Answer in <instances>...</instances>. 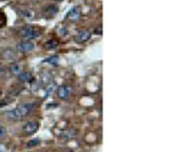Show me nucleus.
<instances>
[{
	"label": "nucleus",
	"instance_id": "obj_1",
	"mask_svg": "<svg viewBox=\"0 0 183 152\" xmlns=\"http://www.w3.org/2000/svg\"><path fill=\"white\" fill-rule=\"evenodd\" d=\"M34 108V105L32 103H23V105H20L18 107L11 110V111H7L5 115L9 119H12V121H20L25 117H27L30 115V112Z\"/></svg>",
	"mask_w": 183,
	"mask_h": 152
},
{
	"label": "nucleus",
	"instance_id": "obj_2",
	"mask_svg": "<svg viewBox=\"0 0 183 152\" xmlns=\"http://www.w3.org/2000/svg\"><path fill=\"white\" fill-rule=\"evenodd\" d=\"M21 35L23 38L28 39V40L35 39V38H38L40 35V30L34 28V27H26V28H23V29L21 30Z\"/></svg>",
	"mask_w": 183,
	"mask_h": 152
},
{
	"label": "nucleus",
	"instance_id": "obj_3",
	"mask_svg": "<svg viewBox=\"0 0 183 152\" xmlns=\"http://www.w3.org/2000/svg\"><path fill=\"white\" fill-rule=\"evenodd\" d=\"M16 49H17V51H20V53H30V51H32V50L34 49V44H33L32 41H30V40L20 41V43L17 44Z\"/></svg>",
	"mask_w": 183,
	"mask_h": 152
},
{
	"label": "nucleus",
	"instance_id": "obj_4",
	"mask_svg": "<svg viewBox=\"0 0 183 152\" xmlns=\"http://www.w3.org/2000/svg\"><path fill=\"white\" fill-rule=\"evenodd\" d=\"M67 18L70 21H73V22L78 21L81 18V9L78 6H75L73 9H71L68 11V14H67Z\"/></svg>",
	"mask_w": 183,
	"mask_h": 152
},
{
	"label": "nucleus",
	"instance_id": "obj_5",
	"mask_svg": "<svg viewBox=\"0 0 183 152\" xmlns=\"http://www.w3.org/2000/svg\"><path fill=\"white\" fill-rule=\"evenodd\" d=\"M72 88L71 87H68V85H63V87H60L59 88V90H58V95H59V97L62 99V100H66V99H68L70 96H71V94H72Z\"/></svg>",
	"mask_w": 183,
	"mask_h": 152
},
{
	"label": "nucleus",
	"instance_id": "obj_6",
	"mask_svg": "<svg viewBox=\"0 0 183 152\" xmlns=\"http://www.w3.org/2000/svg\"><path fill=\"white\" fill-rule=\"evenodd\" d=\"M38 128H39V125H38L37 122H28V123H26L23 125V133H26L28 135H32V134H34L38 130Z\"/></svg>",
	"mask_w": 183,
	"mask_h": 152
},
{
	"label": "nucleus",
	"instance_id": "obj_7",
	"mask_svg": "<svg viewBox=\"0 0 183 152\" xmlns=\"http://www.w3.org/2000/svg\"><path fill=\"white\" fill-rule=\"evenodd\" d=\"M89 38H91V32H88V30H82V32H79V33L75 37V40H76L77 43H86V41L89 40Z\"/></svg>",
	"mask_w": 183,
	"mask_h": 152
},
{
	"label": "nucleus",
	"instance_id": "obj_8",
	"mask_svg": "<svg viewBox=\"0 0 183 152\" xmlns=\"http://www.w3.org/2000/svg\"><path fill=\"white\" fill-rule=\"evenodd\" d=\"M18 79L23 83H27V82H30L32 80V73L30 72H22L18 74Z\"/></svg>",
	"mask_w": 183,
	"mask_h": 152
},
{
	"label": "nucleus",
	"instance_id": "obj_9",
	"mask_svg": "<svg viewBox=\"0 0 183 152\" xmlns=\"http://www.w3.org/2000/svg\"><path fill=\"white\" fill-rule=\"evenodd\" d=\"M10 71H11V73L15 74V76H18L20 73L23 72V71H22V66H21L20 63H14V64L10 67Z\"/></svg>",
	"mask_w": 183,
	"mask_h": 152
},
{
	"label": "nucleus",
	"instance_id": "obj_10",
	"mask_svg": "<svg viewBox=\"0 0 183 152\" xmlns=\"http://www.w3.org/2000/svg\"><path fill=\"white\" fill-rule=\"evenodd\" d=\"M15 56V53L12 49H5L2 51V59H11Z\"/></svg>",
	"mask_w": 183,
	"mask_h": 152
},
{
	"label": "nucleus",
	"instance_id": "obj_11",
	"mask_svg": "<svg viewBox=\"0 0 183 152\" xmlns=\"http://www.w3.org/2000/svg\"><path fill=\"white\" fill-rule=\"evenodd\" d=\"M58 45H59V43L56 40H49V41L45 43L47 49H55V48H58Z\"/></svg>",
	"mask_w": 183,
	"mask_h": 152
},
{
	"label": "nucleus",
	"instance_id": "obj_12",
	"mask_svg": "<svg viewBox=\"0 0 183 152\" xmlns=\"http://www.w3.org/2000/svg\"><path fill=\"white\" fill-rule=\"evenodd\" d=\"M38 144H39V140L35 139V140H30V141H28L27 146H28V147H33V146H37Z\"/></svg>",
	"mask_w": 183,
	"mask_h": 152
},
{
	"label": "nucleus",
	"instance_id": "obj_13",
	"mask_svg": "<svg viewBox=\"0 0 183 152\" xmlns=\"http://www.w3.org/2000/svg\"><path fill=\"white\" fill-rule=\"evenodd\" d=\"M6 135V129L4 127H0V139H2Z\"/></svg>",
	"mask_w": 183,
	"mask_h": 152
},
{
	"label": "nucleus",
	"instance_id": "obj_14",
	"mask_svg": "<svg viewBox=\"0 0 183 152\" xmlns=\"http://www.w3.org/2000/svg\"><path fill=\"white\" fill-rule=\"evenodd\" d=\"M45 62H49V63H58V57H56V56H54V57H51V59L45 60Z\"/></svg>",
	"mask_w": 183,
	"mask_h": 152
},
{
	"label": "nucleus",
	"instance_id": "obj_15",
	"mask_svg": "<svg viewBox=\"0 0 183 152\" xmlns=\"http://www.w3.org/2000/svg\"><path fill=\"white\" fill-rule=\"evenodd\" d=\"M95 33H96V34H101V28H100V29H96Z\"/></svg>",
	"mask_w": 183,
	"mask_h": 152
},
{
	"label": "nucleus",
	"instance_id": "obj_16",
	"mask_svg": "<svg viewBox=\"0 0 183 152\" xmlns=\"http://www.w3.org/2000/svg\"><path fill=\"white\" fill-rule=\"evenodd\" d=\"M56 1H61V0H56Z\"/></svg>",
	"mask_w": 183,
	"mask_h": 152
}]
</instances>
